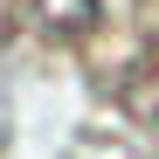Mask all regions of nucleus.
<instances>
[{
	"instance_id": "f257e3e1",
	"label": "nucleus",
	"mask_w": 159,
	"mask_h": 159,
	"mask_svg": "<svg viewBox=\"0 0 159 159\" xmlns=\"http://www.w3.org/2000/svg\"><path fill=\"white\" fill-rule=\"evenodd\" d=\"M21 28H42V35H83L97 21V0H7Z\"/></svg>"
}]
</instances>
